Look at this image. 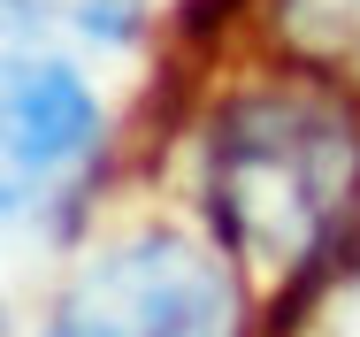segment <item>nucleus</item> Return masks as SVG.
Listing matches in <instances>:
<instances>
[{
	"mask_svg": "<svg viewBox=\"0 0 360 337\" xmlns=\"http://www.w3.org/2000/svg\"><path fill=\"white\" fill-rule=\"evenodd\" d=\"M207 200L222 238L291 269L314 261L360 207V131L314 92H253L215 123L207 146Z\"/></svg>",
	"mask_w": 360,
	"mask_h": 337,
	"instance_id": "1",
	"label": "nucleus"
},
{
	"mask_svg": "<svg viewBox=\"0 0 360 337\" xmlns=\"http://www.w3.org/2000/svg\"><path fill=\"white\" fill-rule=\"evenodd\" d=\"M39 337H238V284L192 238L146 230L77 276Z\"/></svg>",
	"mask_w": 360,
	"mask_h": 337,
	"instance_id": "2",
	"label": "nucleus"
},
{
	"mask_svg": "<svg viewBox=\"0 0 360 337\" xmlns=\"http://www.w3.org/2000/svg\"><path fill=\"white\" fill-rule=\"evenodd\" d=\"M100 161V100L54 54H0V230L70 200Z\"/></svg>",
	"mask_w": 360,
	"mask_h": 337,
	"instance_id": "3",
	"label": "nucleus"
},
{
	"mask_svg": "<svg viewBox=\"0 0 360 337\" xmlns=\"http://www.w3.org/2000/svg\"><path fill=\"white\" fill-rule=\"evenodd\" d=\"M338 8H360V0H338Z\"/></svg>",
	"mask_w": 360,
	"mask_h": 337,
	"instance_id": "4",
	"label": "nucleus"
}]
</instances>
